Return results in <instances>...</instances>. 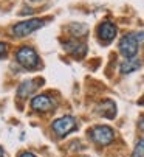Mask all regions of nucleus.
<instances>
[{"instance_id": "7", "label": "nucleus", "mask_w": 144, "mask_h": 157, "mask_svg": "<svg viewBox=\"0 0 144 157\" xmlns=\"http://www.w3.org/2000/svg\"><path fill=\"white\" fill-rule=\"evenodd\" d=\"M116 31L118 30H116V27L112 24V22H102V24L99 25V28H98V36H99V39L104 44H110L115 39Z\"/></svg>"}, {"instance_id": "13", "label": "nucleus", "mask_w": 144, "mask_h": 157, "mask_svg": "<svg viewBox=\"0 0 144 157\" xmlns=\"http://www.w3.org/2000/svg\"><path fill=\"white\" fill-rule=\"evenodd\" d=\"M135 37H136L138 45H144V31H138V33H135Z\"/></svg>"}, {"instance_id": "2", "label": "nucleus", "mask_w": 144, "mask_h": 157, "mask_svg": "<svg viewBox=\"0 0 144 157\" xmlns=\"http://www.w3.org/2000/svg\"><path fill=\"white\" fill-rule=\"evenodd\" d=\"M88 134H90L91 140L96 145H101V146L110 145L113 142V139H115V132L109 126H93Z\"/></svg>"}, {"instance_id": "18", "label": "nucleus", "mask_w": 144, "mask_h": 157, "mask_svg": "<svg viewBox=\"0 0 144 157\" xmlns=\"http://www.w3.org/2000/svg\"><path fill=\"white\" fill-rule=\"evenodd\" d=\"M31 2H37V0H31Z\"/></svg>"}, {"instance_id": "5", "label": "nucleus", "mask_w": 144, "mask_h": 157, "mask_svg": "<svg viewBox=\"0 0 144 157\" xmlns=\"http://www.w3.org/2000/svg\"><path fill=\"white\" fill-rule=\"evenodd\" d=\"M119 53L126 56L127 59H132L138 53V42L135 37V33L126 34L121 40H119Z\"/></svg>"}, {"instance_id": "16", "label": "nucleus", "mask_w": 144, "mask_h": 157, "mask_svg": "<svg viewBox=\"0 0 144 157\" xmlns=\"http://www.w3.org/2000/svg\"><path fill=\"white\" fill-rule=\"evenodd\" d=\"M19 157H36L34 154H31V152H23V154H20Z\"/></svg>"}, {"instance_id": "6", "label": "nucleus", "mask_w": 144, "mask_h": 157, "mask_svg": "<svg viewBox=\"0 0 144 157\" xmlns=\"http://www.w3.org/2000/svg\"><path fill=\"white\" fill-rule=\"evenodd\" d=\"M54 100L48 95H36L33 100H31V107L37 112H50L54 109Z\"/></svg>"}, {"instance_id": "19", "label": "nucleus", "mask_w": 144, "mask_h": 157, "mask_svg": "<svg viewBox=\"0 0 144 157\" xmlns=\"http://www.w3.org/2000/svg\"><path fill=\"white\" fill-rule=\"evenodd\" d=\"M142 100H144V98H142Z\"/></svg>"}, {"instance_id": "11", "label": "nucleus", "mask_w": 144, "mask_h": 157, "mask_svg": "<svg viewBox=\"0 0 144 157\" xmlns=\"http://www.w3.org/2000/svg\"><path fill=\"white\" fill-rule=\"evenodd\" d=\"M36 90V82L33 81V79H28V81H23L22 84H20V87H19V90H17V95L22 98H25V97H28L31 92H34Z\"/></svg>"}, {"instance_id": "10", "label": "nucleus", "mask_w": 144, "mask_h": 157, "mask_svg": "<svg viewBox=\"0 0 144 157\" xmlns=\"http://www.w3.org/2000/svg\"><path fill=\"white\" fill-rule=\"evenodd\" d=\"M141 67V62H139V59H126L124 62H121V65H119V72H121L123 75H129V73H132V72H135V70H138Z\"/></svg>"}, {"instance_id": "15", "label": "nucleus", "mask_w": 144, "mask_h": 157, "mask_svg": "<svg viewBox=\"0 0 144 157\" xmlns=\"http://www.w3.org/2000/svg\"><path fill=\"white\" fill-rule=\"evenodd\" d=\"M138 126H139V129H141V131L144 132V117H142V118H141V120L138 121Z\"/></svg>"}, {"instance_id": "12", "label": "nucleus", "mask_w": 144, "mask_h": 157, "mask_svg": "<svg viewBox=\"0 0 144 157\" xmlns=\"http://www.w3.org/2000/svg\"><path fill=\"white\" fill-rule=\"evenodd\" d=\"M132 157H144V139H141L136 143V146L132 152Z\"/></svg>"}, {"instance_id": "17", "label": "nucleus", "mask_w": 144, "mask_h": 157, "mask_svg": "<svg viewBox=\"0 0 144 157\" xmlns=\"http://www.w3.org/2000/svg\"><path fill=\"white\" fill-rule=\"evenodd\" d=\"M0 157H3V148L0 146Z\"/></svg>"}, {"instance_id": "14", "label": "nucleus", "mask_w": 144, "mask_h": 157, "mask_svg": "<svg viewBox=\"0 0 144 157\" xmlns=\"http://www.w3.org/2000/svg\"><path fill=\"white\" fill-rule=\"evenodd\" d=\"M6 52H8V45H6L5 42H0V58L5 56V55H6Z\"/></svg>"}, {"instance_id": "1", "label": "nucleus", "mask_w": 144, "mask_h": 157, "mask_svg": "<svg viewBox=\"0 0 144 157\" xmlns=\"http://www.w3.org/2000/svg\"><path fill=\"white\" fill-rule=\"evenodd\" d=\"M16 59L20 65H23L28 70H34L39 65V56L31 47H20L16 53Z\"/></svg>"}, {"instance_id": "9", "label": "nucleus", "mask_w": 144, "mask_h": 157, "mask_svg": "<svg viewBox=\"0 0 144 157\" xmlns=\"http://www.w3.org/2000/svg\"><path fill=\"white\" fill-rule=\"evenodd\" d=\"M64 47L68 53H73L75 56H82L87 52V45L82 42H78V40H70V42L64 44Z\"/></svg>"}, {"instance_id": "3", "label": "nucleus", "mask_w": 144, "mask_h": 157, "mask_svg": "<svg viewBox=\"0 0 144 157\" xmlns=\"http://www.w3.org/2000/svg\"><path fill=\"white\" fill-rule=\"evenodd\" d=\"M45 24L43 19H30V20H23V22H19L13 27V33L14 36L17 37H25L28 34H31L33 31L42 28Z\"/></svg>"}, {"instance_id": "8", "label": "nucleus", "mask_w": 144, "mask_h": 157, "mask_svg": "<svg viewBox=\"0 0 144 157\" xmlns=\"http://www.w3.org/2000/svg\"><path fill=\"white\" fill-rule=\"evenodd\" d=\"M96 112H98L99 115L105 117V118H115L116 115V104L112 101V100H104L102 103L98 104V107H96Z\"/></svg>"}, {"instance_id": "4", "label": "nucleus", "mask_w": 144, "mask_h": 157, "mask_svg": "<svg viewBox=\"0 0 144 157\" xmlns=\"http://www.w3.org/2000/svg\"><path fill=\"white\" fill-rule=\"evenodd\" d=\"M75 128H76V120L71 115H64V117L54 120L53 124H51V129L57 137H65L67 134H70Z\"/></svg>"}]
</instances>
